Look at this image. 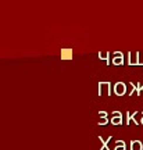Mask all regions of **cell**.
Wrapping results in <instances>:
<instances>
[{"mask_svg": "<svg viewBox=\"0 0 143 150\" xmlns=\"http://www.w3.org/2000/svg\"><path fill=\"white\" fill-rule=\"evenodd\" d=\"M142 143L139 140H132L131 142V150H142Z\"/></svg>", "mask_w": 143, "mask_h": 150, "instance_id": "obj_4", "label": "cell"}, {"mask_svg": "<svg viewBox=\"0 0 143 150\" xmlns=\"http://www.w3.org/2000/svg\"><path fill=\"white\" fill-rule=\"evenodd\" d=\"M140 122H142V124H143V117H142V121H140Z\"/></svg>", "mask_w": 143, "mask_h": 150, "instance_id": "obj_9", "label": "cell"}, {"mask_svg": "<svg viewBox=\"0 0 143 150\" xmlns=\"http://www.w3.org/2000/svg\"><path fill=\"white\" fill-rule=\"evenodd\" d=\"M114 92H115L117 96H124L125 92H127V86H125V83H124V82H118V83H115V86H114Z\"/></svg>", "mask_w": 143, "mask_h": 150, "instance_id": "obj_1", "label": "cell"}, {"mask_svg": "<svg viewBox=\"0 0 143 150\" xmlns=\"http://www.w3.org/2000/svg\"><path fill=\"white\" fill-rule=\"evenodd\" d=\"M115 150H127L125 149V142L124 140H117V143H115Z\"/></svg>", "mask_w": 143, "mask_h": 150, "instance_id": "obj_6", "label": "cell"}, {"mask_svg": "<svg viewBox=\"0 0 143 150\" xmlns=\"http://www.w3.org/2000/svg\"><path fill=\"white\" fill-rule=\"evenodd\" d=\"M115 56H117V57L113 60V63H114L115 65L122 64V63H124V56H122L121 53H115Z\"/></svg>", "mask_w": 143, "mask_h": 150, "instance_id": "obj_5", "label": "cell"}, {"mask_svg": "<svg viewBox=\"0 0 143 150\" xmlns=\"http://www.w3.org/2000/svg\"><path fill=\"white\" fill-rule=\"evenodd\" d=\"M113 114H114V117L111 118V122L114 124V125L122 124V115H121V112H120V111H115V112H113Z\"/></svg>", "mask_w": 143, "mask_h": 150, "instance_id": "obj_2", "label": "cell"}, {"mask_svg": "<svg viewBox=\"0 0 143 150\" xmlns=\"http://www.w3.org/2000/svg\"><path fill=\"white\" fill-rule=\"evenodd\" d=\"M107 122H108V118H107V117H101V120L99 121V125H106Z\"/></svg>", "mask_w": 143, "mask_h": 150, "instance_id": "obj_7", "label": "cell"}, {"mask_svg": "<svg viewBox=\"0 0 143 150\" xmlns=\"http://www.w3.org/2000/svg\"><path fill=\"white\" fill-rule=\"evenodd\" d=\"M97 138H99V140H100V143L103 145V146L100 147V150H111L110 147H108V142H111V136H110L108 139H106V140L103 139L101 136H97Z\"/></svg>", "mask_w": 143, "mask_h": 150, "instance_id": "obj_3", "label": "cell"}, {"mask_svg": "<svg viewBox=\"0 0 143 150\" xmlns=\"http://www.w3.org/2000/svg\"><path fill=\"white\" fill-rule=\"evenodd\" d=\"M99 114H100V117H107V112L106 111H100Z\"/></svg>", "mask_w": 143, "mask_h": 150, "instance_id": "obj_8", "label": "cell"}]
</instances>
